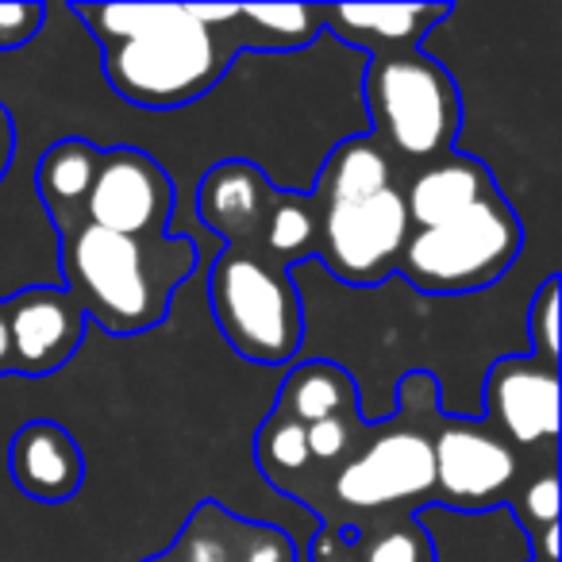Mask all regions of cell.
Masks as SVG:
<instances>
[{
    "mask_svg": "<svg viewBox=\"0 0 562 562\" xmlns=\"http://www.w3.org/2000/svg\"><path fill=\"white\" fill-rule=\"evenodd\" d=\"M359 408V390H355L351 374L336 362H301L285 374L278 390V413H285L297 424H316L328 416L351 413Z\"/></svg>",
    "mask_w": 562,
    "mask_h": 562,
    "instance_id": "cell-17",
    "label": "cell"
},
{
    "mask_svg": "<svg viewBox=\"0 0 562 562\" xmlns=\"http://www.w3.org/2000/svg\"><path fill=\"white\" fill-rule=\"evenodd\" d=\"M408 232L413 227H408L405 193L401 186H390L367 201L321 204L316 255L347 285H382L397 270Z\"/></svg>",
    "mask_w": 562,
    "mask_h": 562,
    "instance_id": "cell-7",
    "label": "cell"
},
{
    "mask_svg": "<svg viewBox=\"0 0 562 562\" xmlns=\"http://www.w3.org/2000/svg\"><path fill=\"white\" fill-rule=\"evenodd\" d=\"M209 305L216 328L247 362L285 367L301 351L305 313L285 270L258 255L224 247L209 270Z\"/></svg>",
    "mask_w": 562,
    "mask_h": 562,
    "instance_id": "cell-6",
    "label": "cell"
},
{
    "mask_svg": "<svg viewBox=\"0 0 562 562\" xmlns=\"http://www.w3.org/2000/svg\"><path fill=\"white\" fill-rule=\"evenodd\" d=\"M255 454H258L262 474L270 477L273 485L293 482V477L308 474V467H313V459H308V428L273 408L262 428H258Z\"/></svg>",
    "mask_w": 562,
    "mask_h": 562,
    "instance_id": "cell-22",
    "label": "cell"
},
{
    "mask_svg": "<svg viewBox=\"0 0 562 562\" xmlns=\"http://www.w3.org/2000/svg\"><path fill=\"white\" fill-rule=\"evenodd\" d=\"M47 24V9L32 0H12L0 4V50H20L35 40Z\"/></svg>",
    "mask_w": 562,
    "mask_h": 562,
    "instance_id": "cell-26",
    "label": "cell"
},
{
    "mask_svg": "<svg viewBox=\"0 0 562 562\" xmlns=\"http://www.w3.org/2000/svg\"><path fill=\"white\" fill-rule=\"evenodd\" d=\"M173 212V181L150 155L135 147L101 150L93 189L86 196L81 220L101 232L150 239L166 235Z\"/></svg>",
    "mask_w": 562,
    "mask_h": 562,
    "instance_id": "cell-9",
    "label": "cell"
},
{
    "mask_svg": "<svg viewBox=\"0 0 562 562\" xmlns=\"http://www.w3.org/2000/svg\"><path fill=\"white\" fill-rule=\"evenodd\" d=\"M520 243L524 227L513 204L493 193L439 227H413L397 270L420 293H436V297L477 293L505 278L520 255Z\"/></svg>",
    "mask_w": 562,
    "mask_h": 562,
    "instance_id": "cell-5",
    "label": "cell"
},
{
    "mask_svg": "<svg viewBox=\"0 0 562 562\" xmlns=\"http://www.w3.org/2000/svg\"><path fill=\"white\" fill-rule=\"evenodd\" d=\"M362 93L374 139L385 147V155L393 150L405 162H439L454 155L462 101L459 86L436 58L424 50L370 58Z\"/></svg>",
    "mask_w": 562,
    "mask_h": 562,
    "instance_id": "cell-4",
    "label": "cell"
},
{
    "mask_svg": "<svg viewBox=\"0 0 562 562\" xmlns=\"http://www.w3.org/2000/svg\"><path fill=\"white\" fill-rule=\"evenodd\" d=\"M12 155H16V124H12V112L0 104V181L9 173Z\"/></svg>",
    "mask_w": 562,
    "mask_h": 562,
    "instance_id": "cell-27",
    "label": "cell"
},
{
    "mask_svg": "<svg viewBox=\"0 0 562 562\" xmlns=\"http://www.w3.org/2000/svg\"><path fill=\"white\" fill-rule=\"evenodd\" d=\"M9 470L24 497L43 501V505H63V501L78 497L81 482H86V454L66 428L50 420H27L12 436Z\"/></svg>",
    "mask_w": 562,
    "mask_h": 562,
    "instance_id": "cell-13",
    "label": "cell"
},
{
    "mask_svg": "<svg viewBox=\"0 0 562 562\" xmlns=\"http://www.w3.org/2000/svg\"><path fill=\"white\" fill-rule=\"evenodd\" d=\"M196 270V243L178 235H112L93 224L63 232L66 293L86 321L112 336H135L166 321L178 285Z\"/></svg>",
    "mask_w": 562,
    "mask_h": 562,
    "instance_id": "cell-1",
    "label": "cell"
},
{
    "mask_svg": "<svg viewBox=\"0 0 562 562\" xmlns=\"http://www.w3.org/2000/svg\"><path fill=\"white\" fill-rule=\"evenodd\" d=\"M0 305H4V328H9V367L16 374L47 378L78 355L89 321L66 290L35 285Z\"/></svg>",
    "mask_w": 562,
    "mask_h": 562,
    "instance_id": "cell-11",
    "label": "cell"
},
{
    "mask_svg": "<svg viewBox=\"0 0 562 562\" xmlns=\"http://www.w3.org/2000/svg\"><path fill=\"white\" fill-rule=\"evenodd\" d=\"M250 47L258 50H301L324 32V9L316 4H258L243 9Z\"/></svg>",
    "mask_w": 562,
    "mask_h": 562,
    "instance_id": "cell-21",
    "label": "cell"
},
{
    "mask_svg": "<svg viewBox=\"0 0 562 562\" xmlns=\"http://www.w3.org/2000/svg\"><path fill=\"white\" fill-rule=\"evenodd\" d=\"M436 459V493L431 497L454 508H490L505 501L516 482V451L485 420L436 416L431 431Z\"/></svg>",
    "mask_w": 562,
    "mask_h": 562,
    "instance_id": "cell-8",
    "label": "cell"
},
{
    "mask_svg": "<svg viewBox=\"0 0 562 562\" xmlns=\"http://www.w3.org/2000/svg\"><path fill=\"white\" fill-rule=\"evenodd\" d=\"M278 189L247 158H224L196 186V216L209 232H216L232 250L258 255L262 227Z\"/></svg>",
    "mask_w": 562,
    "mask_h": 562,
    "instance_id": "cell-12",
    "label": "cell"
},
{
    "mask_svg": "<svg viewBox=\"0 0 562 562\" xmlns=\"http://www.w3.org/2000/svg\"><path fill=\"white\" fill-rule=\"evenodd\" d=\"M147 562H181V559H173V554L166 551V554H155V559H147Z\"/></svg>",
    "mask_w": 562,
    "mask_h": 562,
    "instance_id": "cell-29",
    "label": "cell"
},
{
    "mask_svg": "<svg viewBox=\"0 0 562 562\" xmlns=\"http://www.w3.org/2000/svg\"><path fill=\"white\" fill-rule=\"evenodd\" d=\"M436 378L416 370L397 385V413L370 428L347 467L331 482L336 505L355 513L428 501L436 493V459H431V431H436Z\"/></svg>",
    "mask_w": 562,
    "mask_h": 562,
    "instance_id": "cell-3",
    "label": "cell"
},
{
    "mask_svg": "<svg viewBox=\"0 0 562 562\" xmlns=\"http://www.w3.org/2000/svg\"><path fill=\"white\" fill-rule=\"evenodd\" d=\"M316 239H321V204L313 193H273L270 216L262 227V243H258V258L270 262L273 270L305 262L316 255Z\"/></svg>",
    "mask_w": 562,
    "mask_h": 562,
    "instance_id": "cell-19",
    "label": "cell"
},
{
    "mask_svg": "<svg viewBox=\"0 0 562 562\" xmlns=\"http://www.w3.org/2000/svg\"><path fill=\"white\" fill-rule=\"evenodd\" d=\"M401 193H405L408 227H439L482 204L485 196H493L497 186H493V173L485 170V162L470 155H447L416 173L413 186Z\"/></svg>",
    "mask_w": 562,
    "mask_h": 562,
    "instance_id": "cell-15",
    "label": "cell"
},
{
    "mask_svg": "<svg viewBox=\"0 0 562 562\" xmlns=\"http://www.w3.org/2000/svg\"><path fill=\"white\" fill-rule=\"evenodd\" d=\"M390 186H393V166L385 147L374 135H359V139H347L331 150L313 196L321 204H351V201H367V196L382 193Z\"/></svg>",
    "mask_w": 562,
    "mask_h": 562,
    "instance_id": "cell-18",
    "label": "cell"
},
{
    "mask_svg": "<svg viewBox=\"0 0 562 562\" xmlns=\"http://www.w3.org/2000/svg\"><path fill=\"white\" fill-rule=\"evenodd\" d=\"M528 339H531V359L559 367V278H543L539 293L531 297L528 308Z\"/></svg>",
    "mask_w": 562,
    "mask_h": 562,
    "instance_id": "cell-24",
    "label": "cell"
},
{
    "mask_svg": "<svg viewBox=\"0 0 562 562\" xmlns=\"http://www.w3.org/2000/svg\"><path fill=\"white\" fill-rule=\"evenodd\" d=\"M9 328H4V305H0V374H9Z\"/></svg>",
    "mask_w": 562,
    "mask_h": 562,
    "instance_id": "cell-28",
    "label": "cell"
},
{
    "mask_svg": "<svg viewBox=\"0 0 562 562\" xmlns=\"http://www.w3.org/2000/svg\"><path fill=\"white\" fill-rule=\"evenodd\" d=\"M451 16V4H336L324 9V27L370 58L420 50L424 35Z\"/></svg>",
    "mask_w": 562,
    "mask_h": 562,
    "instance_id": "cell-14",
    "label": "cell"
},
{
    "mask_svg": "<svg viewBox=\"0 0 562 562\" xmlns=\"http://www.w3.org/2000/svg\"><path fill=\"white\" fill-rule=\"evenodd\" d=\"M531 562H536V559H531Z\"/></svg>",
    "mask_w": 562,
    "mask_h": 562,
    "instance_id": "cell-30",
    "label": "cell"
},
{
    "mask_svg": "<svg viewBox=\"0 0 562 562\" xmlns=\"http://www.w3.org/2000/svg\"><path fill=\"white\" fill-rule=\"evenodd\" d=\"M485 424L508 447H554L559 367L531 355L497 359L485 374Z\"/></svg>",
    "mask_w": 562,
    "mask_h": 562,
    "instance_id": "cell-10",
    "label": "cell"
},
{
    "mask_svg": "<svg viewBox=\"0 0 562 562\" xmlns=\"http://www.w3.org/2000/svg\"><path fill=\"white\" fill-rule=\"evenodd\" d=\"M243 531H247V520L224 513L216 501H201L170 554L181 562H239Z\"/></svg>",
    "mask_w": 562,
    "mask_h": 562,
    "instance_id": "cell-20",
    "label": "cell"
},
{
    "mask_svg": "<svg viewBox=\"0 0 562 562\" xmlns=\"http://www.w3.org/2000/svg\"><path fill=\"white\" fill-rule=\"evenodd\" d=\"M97 162H101V147H93L89 139H58L40 158L35 186H40V201L58 232L81 224L86 196L97 178Z\"/></svg>",
    "mask_w": 562,
    "mask_h": 562,
    "instance_id": "cell-16",
    "label": "cell"
},
{
    "mask_svg": "<svg viewBox=\"0 0 562 562\" xmlns=\"http://www.w3.org/2000/svg\"><path fill=\"white\" fill-rule=\"evenodd\" d=\"M516 513H520L528 536H543V531L559 528V477H554V467H547L539 477H531L520 490V501H516Z\"/></svg>",
    "mask_w": 562,
    "mask_h": 562,
    "instance_id": "cell-25",
    "label": "cell"
},
{
    "mask_svg": "<svg viewBox=\"0 0 562 562\" xmlns=\"http://www.w3.org/2000/svg\"><path fill=\"white\" fill-rule=\"evenodd\" d=\"M239 47H250L243 9L232 24L209 27L193 20L189 4H162L147 32L104 47V78L127 104L181 109L224 78Z\"/></svg>",
    "mask_w": 562,
    "mask_h": 562,
    "instance_id": "cell-2",
    "label": "cell"
},
{
    "mask_svg": "<svg viewBox=\"0 0 562 562\" xmlns=\"http://www.w3.org/2000/svg\"><path fill=\"white\" fill-rule=\"evenodd\" d=\"M370 428L362 424L359 408L351 413L328 416V420L308 424V459L324 462V467H347L359 454V447L367 443Z\"/></svg>",
    "mask_w": 562,
    "mask_h": 562,
    "instance_id": "cell-23",
    "label": "cell"
}]
</instances>
